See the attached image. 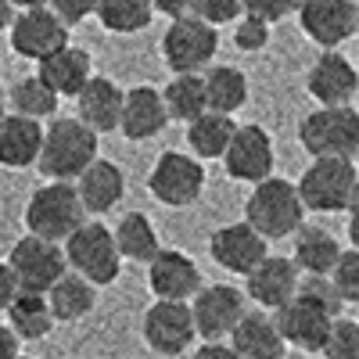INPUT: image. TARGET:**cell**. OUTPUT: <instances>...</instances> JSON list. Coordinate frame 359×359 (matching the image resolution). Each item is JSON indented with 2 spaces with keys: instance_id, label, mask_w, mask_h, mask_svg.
Instances as JSON below:
<instances>
[{
  "instance_id": "obj_32",
  "label": "cell",
  "mask_w": 359,
  "mask_h": 359,
  "mask_svg": "<svg viewBox=\"0 0 359 359\" xmlns=\"http://www.w3.org/2000/svg\"><path fill=\"white\" fill-rule=\"evenodd\" d=\"M162 101H165L169 118H180V123H187V126L208 111L201 76H172L162 90Z\"/></svg>"
},
{
  "instance_id": "obj_40",
  "label": "cell",
  "mask_w": 359,
  "mask_h": 359,
  "mask_svg": "<svg viewBox=\"0 0 359 359\" xmlns=\"http://www.w3.org/2000/svg\"><path fill=\"white\" fill-rule=\"evenodd\" d=\"M291 11H298V8L287 4V0H273V4H266V0H255V4H245V15H252V18L266 22V25H273V22L287 18Z\"/></svg>"
},
{
  "instance_id": "obj_46",
  "label": "cell",
  "mask_w": 359,
  "mask_h": 359,
  "mask_svg": "<svg viewBox=\"0 0 359 359\" xmlns=\"http://www.w3.org/2000/svg\"><path fill=\"white\" fill-rule=\"evenodd\" d=\"M348 241H352V248L359 252V212L348 216Z\"/></svg>"
},
{
  "instance_id": "obj_30",
  "label": "cell",
  "mask_w": 359,
  "mask_h": 359,
  "mask_svg": "<svg viewBox=\"0 0 359 359\" xmlns=\"http://www.w3.org/2000/svg\"><path fill=\"white\" fill-rule=\"evenodd\" d=\"M237 123L230 115H216V111H205L201 118L187 126V144L198 158H223L233 144Z\"/></svg>"
},
{
  "instance_id": "obj_35",
  "label": "cell",
  "mask_w": 359,
  "mask_h": 359,
  "mask_svg": "<svg viewBox=\"0 0 359 359\" xmlns=\"http://www.w3.org/2000/svg\"><path fill=\"white\" fill-rule=\"evenodd\" d=\"M320 352L323 359H359V323L338 316L331 323V331H327V341Z\"/></svg>"
},
{
  "instance_id": "obj_11",
  "label": "cell",
  "mask_w": 359,
  "mask_h": 359,
  "mask_svg": "<svg viewBox=\"0 0 359 359\" xmlns=\"http://www.w3.org/2000/svg\"><path fill=\"white\" fill-rule=\"evenodd\" d=\"M194 331L205 338V341H219V338H230L237 331V323L248 316L245 309V294L230 287V284H208L194 294Z\"/></svg>"
},
{
  "instance_id": "obj_4",
  "label": "cell",
  "mask_w": 359,
  "mask_h": 359,
  "mask_svg": "<svg viewBox=\"0 0 359 359\" xmlns=\"http://www.w3.org/2000/svg\"><path fill=\"white\" fill-rule=\"evenodd\" d=\"M298 144L316 158L352 162L359 155V111L348 108H316L298 123Z\"/></svg>"
},
{
  "instance_id": "obj_24",
  "label": "cell",
  "mask_w": 359,
  "mask_h": 359,
  "mask_svg": "<svg viewBox=\"0 0 359 359\" xmlns=\"http://www.w3.org/2000/svg\"><path fill=\"white\" fill-rule=\"evenodd\" d=\"M57 97H79L83 86L94 79V62H90V54L79 50V47H65L57 50L54 57L40 62V72H36Z\"/></svg>"
},
{
  "instance_id": "obj_33",
  "label": "cell",
  "mask_w": 359,
  "mask_h": 359,
  "mask_svg": "<svg viewBox=\"0 0 359 359\" xmlns=\"http://www.w3.org/2000/svg\"><path fill=\"white\" fill-rule=\"evenodd\" d=\"M57 101H62V97H57L40 76H25V79H18V83L11 86V94H8V104L15 108V115L33 118V123L57 115Z\"/></svg>"
},
{
  "instance_id": "obj_6",
  "label": "cell",
  "mask_w": 359,
  "mask_h": 359,
  "mask_svg": "<svg viewBox=\"0 0 359 359\" xmlns=\"http://www.w3.org/2000/svg\"><path fill=\"white\" fill-rule=\"evenodd\" d=\"M216 50H219V33L212 25L198 22L194 15L165 25L162 57L176 76H198L201 69H212Z\"/></svg>"
},
{
  "instance_id": "obj_14",
  "label": "cell",
  "mask_w": 359,
  "mask_h": 359,
  "mask_svg": "<svg viewBox=\"0 0 359 359\" xmlns=\"http://www.w3.org/2000/svg\"><path fill=\"white\" fill-rule=\"evenodd\" d=\"M266 245L269 241H262L248 223H230V226H219L212 237H208V255H212L216 266L230 269V273L252 277L262 266V259H269Z\"/></svg>"
},
{
  "instance_id": "obj_42",
  "label": "cell",
  "mask_w": 359,
  "mask_h": 359,
  "mask_svg": "<svg viewBox=\"0 0 359 359\" xmlns=\"http://www.w3.org/2000/svg\"><path fill=\"white\" fill-rule=\"evenodd\" d=\"M50 8H54V15L62 18L69 29H72L76 22L90 18V15H97V4H50Z\"/></svg>"
},
{
  "instance_id": "obj_47",
  "label": "cell",
  "mask_w": 359,
  "mask_h": 359,
  "mask_svg": "<svg viewBox=\"0 0 359 359\" xmlns=\"http://www.w3.org/2000/svg\"><path fill=\"white\" fill-rule=\"evenodd\" d=\"M11 111H8V90L4 86H0V123H4V118H8Z\"/></svg>"
},
{
  "instance_id": "obj_1",
  "label": "cell",
  "mask_w": 359,
  "mask_h": 359,
  "mask_svg": "<svg viewBox=\"0 0 359 359\" xmlns=\"http://www.w3.org/2000/svg\"><path fill=\"white\" fill-rule=\"evenodd\" d=\"M94 162H97V133L69 115L50 118V126L43 133V151L36 162L50 184H72Z\"/></svg>"
},
{
  "instance_id": "obj_10",
  "label": "cell",
  "mask_w": 359,
  "mask_h": 359,
  "mask_svg": "<svg viewBox=\"0 0 359 359\" xmlns=\"http://www.w3.org/2000/svg\"><path fill=\"white\" fill-rule=\"evenodd\" d=\"M147 191H151L162 205L169 208H187L201 198L205 191V169L194 155H184V151H165L151 176H147Z\"/></svg>"
},
{
  "instance_id": "obj_50",
  "label": "cell",
  "mask_w": 359,
  "mask_h": 359,
  "mask_svg": "<svg viewBox=\"0 0 359 359\" xmlns=\"http://www.w3.org/2000/svg\"><path fill=\"white\" fill-rule=\"evenodd\" d=\"M355 36H359V25H355Z\"/></svg>"
},
{
  "instance_id": "obj_44",
  "label": "cell",
  "mask_w": 359,
  "mask_h": 359,
  "mask_svg": "<svg viewBox=\"0 0 359 359\" xmlns=\"http://www.w3.org/2000/svg\"><path fill=\"white\" fill-rule=\"evenodd\" d=\"M194 359H237V355H233V348H230V345L208 341V345H201V348L194 352Z\"/></svg>"
},
{
  "instance_id": "obj_15",
  "label": "cell",
  "mask_w": 359,
  "mask_h": 359,
  "mask_svg": "<svg viewBox=\"0 0 359 359\" xmlns=\"http://www.w3.org/2000/svg\"><path fill=\"white\" fill-rule=\"evenodd\" d=\"M194 313L187 302H155L144 313V341L158 355H180L194 341Z\"/></svg>"
},
{
  "instance_id": "obj_43",
  "label": "cell",
  "mask_w": 359,
  "mask_h": 359,
  "mask_svg": "<svg viewBox=\"0 0 359 359\" xmlns=\"http://www.w3.org/2000/svg\"><path fill=\"white\" fill-rule=\"evenodd\" d=\"M0 359H22V352H18V338H15L11 327H4V323H0Z\"/></svg>"
},
{
  "instance_id": "obj_19",
  "label": "cell",
  "mask_w": 359,
  "mask_h": 359,
  "mask_svg": "<svg viewBox=\"0 0 359 359\" xmlns=\"http://www.w3.org/2000/svg\"><path fill=\"white\" fill-rule=\"evenodd\" d=\"M248 284V294L252 302L262 306V309H284L287 302H294L298 298V284H302V277H298V266L294 259H284V255H269L262 259V266L255 269L252 277H245Z\"/></svg>"
},
{
  "instance_id": "obj_17",
  "label": "cell",
  "mask_w": 359,
  "mask_h": 359,
  "mask_svg": "<svg viewBox=\"0 0 359 359\" xmlns=\"http://www.w3.org/2000/svg\"><path fill=\"white\" fill-rule=\"evenodd\" d=\"M147 284H151L158 302H187L201 291V269L194 266L191 255L162 248V255L147 266Z\"/></svg>"
},
{
  "instance_id": "obj_29",
  "label": "cell",
  "mask_w": 359,
  "mask_h": 359,
  "mask_svg": "<svg viewBox=\"0 0 359 359\" xmlns=\"http://www.w3.org/2000/svg\"><path fill=\"white\" fill-rule=\"evenodd\" d=\"M111 233H115V248H118V255H123V259H133V262H147V266H151V262L162 255L155 223L147 219L144 212H126Z\"/></svg>"
},
{
  "instance_id": "obj_23",
  "label": "cell",
  "mask_w": 359,
  "mask_h": 359,
  "mask_svg": "<svg viewBox=\"0 0 359 359\" xmlns=\"http://www.w3.org/2000/svg\"><path fill=\"white\" fill-rule=\"evenodd\" d=\"M230 348L237 359H284L287 352L273 316L266 313H248L237 323V331L230 334Z\"/></svg>"
},
{
  "instance_id": "obj_28",
  "label": "cell",
  "mask_w": 359,
  "mask_h": 359,
  "mask_svg": "<svg viewBox=\"0 0 359 359\" xmlns=\"http://www.w3.org/2000/svg\"><path fill=\"white\" fill-rule=\"evenodd\" d=\"M47 302H50L54 323H57V320H62V323H76V320H83V316L94 313V306H97V287L86 284L79 273H72V269H69V273L47 291Z\"/></svg>"
},
{
  "instance_id": "obj_34",
  "label": "cell",
  "mask_w": 359,
  "mask_h": 359,
  "mask_svg": "<svg viewBox=\"0 0 359 359\" xmlns=\"http://www.w3.org/2000/svg\"><path fill=\"white\" fill-rule=\"evenodd\" d=\"M97 18L111 33H140L151 25L155 8L147 0H104V4H97Z\"/></svg>"
},
{
  "instance_id": "obj_48",
  "label": "cell",
  "mask_w": 359,
  "mask_h": 359,
  "mask_svg": "<svg viewBox=\"0 0 359 359\" xmlns=\"http://www.w3.org/2000/svg\"><path fill=\"white\" fill-rule=\"evenodd\" d=\"M348 212H359V184H355V191H352V201H348Z\"/></svg>"
},
{
  "instance_id": "obj_22",
  "label": "cell",
  "mask_w": 359,
  "mask_h": 359,
  "mask_svg": "<svg viewBox=\"0 0 359 359\" xmlns=\"http://www.w3.org/2000/svg\"><path fill=\"white\" fill-rule=\"evenodd\" d=\"M43 133H47V126L11 111L4 123H0V165H8V169L36 165L40 151H43Z\"/></svg>"
},
{
  "instance_id": "obj_20",
  "label": "cell",
  "mask_w": 359,
  "mask_h": 359,
  "mask_svg": "<svg viewBox=\"0 0 359 359\" xmlns=\"http://www.w3.org/2000/svg\"><path fill=\"white\" fill-rule=\"evenodd\" d=\"M123 101H126V90L115 79L94 76L76 97V118L94 133H111L118 130V118H123Z\"/></svg>"
},
{
  "instance_id": "obj_41",
  "label": "cell",
  "mask_w": 359,
  "mask_h": 359,
  "mask_svg": "<svg viewBox=\"0 0 359 359\" xmlns=\"http://www.w3.org/2000/svg\"><path fill=\"white\" fill-rule=\"evenodd\" d=\"M18 294H22V287H18V280H15V273H11V266L0 262V313H8V309L15 306Z\"/></svg>"
},
{
  "instance_id": "obj_12",
  "label": "cell",
  "mask_w": 359,
  "mask_h": 359,
  "mask_svg": "<svg viewBox=\"0 0 359 359\" xmlns=\"http://www.w3.org/2000/svg\"><path fill=\"white\" fill-rule=\"evenodd\" d=\"M223 165H226V172L233 180L259 187V184H266V180H273V165H277L273 140H269V133L259 123L237 126L230 151L223 155Z\"/></svg>"
},
{
  "instance_id": "obj_7",
  "label": "cell",
  "mask_w": 359,
  "mask_h": 359,
  "mask_svg": "<svg viewBox=\"0 0 359 359\" xmlns=\"http://www.w3.org/2000/svg\"><path fill=\"white\" fill-rule=\"evenodd\" d=\"M8 266H11L18 287L29 291V294H47L57 280L69 273L65 248L43 241V237H33V233H25V237L15 241V248L8 255Z\"/></svg>"
},
{
  "instance_id": "obj_45",
  "label": "cell",
  "mask_w": 359,
  "mask_h": 359,
  "mask_svg": "<svg viewBox=\"0 0 359 359\" xmlns=\"http://www.w3.org/2000/svg\"><path fill=\"white\" fill-rule=\"evenodd\" d=\"M11 25H15V8L8 4V0H0V33L11 29Z\"/></svg>"
},
{
  "instance_id": "obj_16",
  "label": "cell",
  "mask_w": 359,
  "mask_h": 359,
  "mask_svg": "<svg viewBox=\"0 0 359 359\" xmlns=\"http://www.w3.org/2000/svg\"><path fill=\"white\" fill-rule=\"evenodd\" d=\"M306 90L320 101V108H348L359 90V69L334 50L320 54L306 76Z\"/></svg>"
},
{
  "instance_id": "obj_49",
  "label": "cell",
  "mask_w": 359,
  "mask_h": 359,
  "mask_svg": "<svg viewBox=\"0 0 359 359\" xmlns=\"http://www.w3.org/2000/svg\"><path fill=\"white\" fill-rule=\"evenodd\" d=\"M22 359H33V355H22Z\"/></svg>"
},
{
  "instance_id": "obj_5",
  "label": "cell",
  "mask_w": 359,
  "mask_h": 359,
  "mask_svg": "<svg viewBox=\"0 0 359 359\" xmlns=\"http://www.w3.org/2000/svg\"><path fill=\"white\" fill-rule=\"evenodd\" d=\"M65 259H69L72 273H79L86 284H94V287L115 284L118 269H123V255H118V248H115V233L104 223L79 226L65 241Z\"/></svg>"
},
{
  "instance_id": "obj_38",
  "label": "cell",
  "mask_w": 359,
  "mask_h": 359,
  "mask_svg": "<svg viewBox=\"0 0 359 359\" xmlns=\"http://www.w3.org/2000/svg\"><path fill=\"white\" fill-rule=\"evenodd\" d=\"M331 280H334V287H338V294H341V302H355V306H359V252H355V248L341 252Z\"/></svg>"
},
{
  "instance_id": "obj_36",
  "label": "cell",
  "mask_w": 359,
  "mask_h": 359,
  "mask_svg": "<svg viewBox=\"0 0 359 359\" xmlns=\"http://www.w3.org/2000/svg\"><path fill=\"white\" fill-rule=\"evenodd\" d=\"M298 298H306V302L320 306L327 316H334V320L341 316V306H345L331 277H306L302 284H298Z\"/></svg>"
},
{
  "instance_id": "obj_26",
  "label": "cell",
  "mask_w": 359,
  "mask_h": 359,
  "mask_svg": "<svg viewBox=\"0 0 359 359\" xmlns=\"http://www.w3.org/2000/svg\"><path fill=\"white\" fill-rule=\"evenodd\" d=\"M341 259V245L331 230L302 226L294 237V266L306 269V277H331Z\"/></svg>"
},
{
  "instance_id": "obj_21",
  "label": "cell",
  "mask_w": 359,
  "mask_h": 359,
  "mask_svg": "<svg viewBox=\"0 0 359 359\" xmlns=\"http://www.w3.org/2000/svg\"><path fill=\"white\" fill-rule=\"evenodd\" d=\"M169 111L165 101L155 86H133L126 90L123 101V118H118V130H123L130 140H151L165 130Z\"/></svg>"
},
{
  "instance_id": "obj_39",
  "label": "cell",
  "mask_w": 359,
  "mask_h": 359,
  "mask_svg": "<svg viewBox=\"0 0 359 359\" xmlns=\"http://www.w3.org/2000/svg\"><path fill=\"white\" fill-rule=\"evenodd\" d=\"M266 43H269V25L266 22H259L252 15H245L237 22V29H233V47L237 50H262Z\"/></svg>"
},
{
  "instance_id": "obj_31",
  "label": "cell",
  "mask_w": 359,
  "mask_h": 359,
  "mask_svg": "<svg viewBox=\"0 0 359 359\" xmlns=\"http://www.w3.org/2000/svg\"><path fill=\"white\" fill-rule=\"evenodd\" d=\"M8 327L15 331L18 341H40V338H47L50 327H54V313H50L47 294L22 291L15 298V306L8 309Z\"/></svg>"
},
{
  "instance_id": "obj_25",
  "label": "cell",
  "mask_w": 359,
  "mask_h": 359,
  "mask_svg": "<svg viewBox=\"0 0 359 359\" xmlns=\"http://www.w3.org/2000/svg\"><path fill=\"white\" fill-rule=\"evenodd\" d=\"M76 191H79V201H83L86 212L104 216L108 208H115L118 201H123V194H126V176H123V169H118L115 162L97 158L94 165L79 176Z\"/></svg>"
},
{
  "instance_id": "obj_8",
  "label": "cell",
  "mask_w": 359,
  "mask_h": 359,
  "mask_svg": "<svg viewBox=\"0 0 359 359\" xmlns=\"http://www.w3.org/2000/svg\"><path fill=\"white\" fill-rule=\"evenodd\" d=\"M359 184V172L352 162L341 158H316L302 180H298V198L309 212H341L352 201V191Z\"/></svg>"
},
{
  "instance_id": "obj_9",
  "label": "cell",
  "mask_w": 359,
  "mask_h": 359,
  "mask_svg": "<svg viewBox=\"0 0 359 359\" xmlns=\"http://www.w3.org/2000/svg\"><path fill=\"white\" fill-rule=\"evenodd\" d=\"M11 47L22 57L33 62H47L57 50L69 47V25L54 15L50 4H29L25 11L15 15L11 25Z\"/></svg>"
},
{
  "instance_id": "obj_2",
  "label": "cell",
  "mask_w": 359,
  "mask_h": 359,
  "mask_svg": "<svg viewBox=\"0 0 359 359\" xmlns=\"http://www.w3.org/2000/svg\"><path fill=\"white\" fill-rule=\"evenodd\" d=\"M302 216H306V205L298 198V187L280 176L252 187V198L245 205V223L262 241H280V237L302 230Z\"/></svg>"
},
{
  "instance_id": "obj_37",
  "label": "cell",
  "mask_w": 359,
  "mask_h": 359,
  "mask_svg": "<svg viewBox=\"0 0 359 359\" xmlns=\"http://www.w3.org/2000/svg\"><path fill=\"white\" fill-rule=\"evenodd\" d=\"M191 15L205 25H226V22H241L245 18V4H237V0H191Z\"/></svg>"
},
{
  "instance_id": "obj_13",
  "label": "cell",
  "mask_w": 359,
  "mask_h": 359,
  "mask_svg": "<svg viewBox=\"0 0 359 359\" xmlns=\"http://www.w3.org/2000/svg\"><path fill=\"white\" fill-rule=\"evenodd\" d=\"M298 25L302 33L331 54L334 47H341L348 36H355L359 25V8L352 0H306L298 8Z\"/></svg>"
},
{
  "instance_id": "obj_27",
  "label": "cell",
  "mask_w": 359,
  "mask_h": 359,
  "mask_svg": "<svg viewBox=\"0 0 359 359\" xmlns=\"http://www.w3.org/2000/svg\"><path fill=\"white\" fill-rule=\"evenodd\" d=\"M201 83H205L208 111H216V115H233L237 108H245V101H248V76L237 65H212V69H205Z\"/></svg>"
},
{
  "instance_id": "obj_18",
  "label": "cell",
  "mask_w": 359,
  "mask_h": 359,
  "mask_svg": "<svg viewBox=\"0 0 359 359\" xmlns=\"http://www.w3.org/2000/svg\"><path fill=\"white\" fill-rule=\"evenodd\" d=\"M273 323H277L284 345H294L302 352H320L334 316H327L320 306L306 302V298H294V302H287L284 309L273 313Z\"/></svg>"
},
{
  "instance_id": "obj_3",
  "label": "cell",
  "mask_w": 359,
  "mask_h": 359,
  "mask_svg": "<svg viewBox=\"0 0 359 359\" xmlns=\"http://www.w3.org/2000/svg\"><path fill=\"white\" fill-rule=\"evenodd\" d=\"M25 226L33 237H43L50 245L69 241L79 226H86V208L76 184H43L33 191L25 205Z\"/></svg>"
}]
</instances>
